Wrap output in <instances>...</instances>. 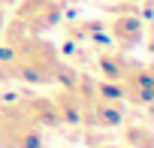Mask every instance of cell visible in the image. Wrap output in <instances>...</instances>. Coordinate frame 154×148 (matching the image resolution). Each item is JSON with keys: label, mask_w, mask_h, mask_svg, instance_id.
Wrapping results in <instances>:
<instances>
[{"label": "cell", "mask_w": 154, "mask_h": 148, "mask_svg": "<svg viewBox=\"0 0 154 148\" xmlns=\"http://www.w3.org/2000/svg\"><path fill=\"white\" fill-rule=\"evenodd\" d=\"M82 124H91V127H118L124 124V100H106V97H94L91 106L85 109V118Z\"/></svg>", "instance_id": "4"}, {"label": "cell", "mask_w": 154, "mask_h": 148, "mask_svg": "<svg viewBox=\"0 0 154 148\" xmlns=\"http://www.w3.org/2000/svg\"><path fill=\"white\" fill-rule=\"evenodd\" d=\"M124 148H154V136L148 124H127L124 127Z\"/></svg>", "instance_id": "7"}, {"label": "cell", "mask_w": 154, "mask_h": 148, "mask_svg": "<svg viewBox=\"0 0 154 148\" xmlns=\"http://www.w3.org/2000/svg\"><path fill=\"white\" fill-rule=\"evenodd\" d=\"M106 33H109V39L118 45V51H133V48L142 42V36H145V24H142L139 15L121 12V15H115V18L109 21Z\"/></svg>", "instance_id": "3"}, {"label": "cell", "mask_w": 154, "mask_h": 148, "mask_svg": "<svg viewBox=\"0 0 154 148\" xmlns=\"http://www.w3.org/2000/svg\"><path fill=\"white\" fill-rule=\"evenodd\" d=\"M97 63H100L103 82H121L127 76V69L133 66V60L127 57V51H103L97 57Z\"/></svg>", "instance_id": "6"}, {"label": "cell", "mask_w": 154, "mask_h": 148, "mask_svg": "<svg viewBox=\"0 0 154 148\" xmlns=\"http://www.w3.org/2000/svg\"><path fill=\"white\" fill-rule=\"evenodd\" d=\"M97 148H124V145H97Z\"/></svg>", "instance_id": "8"}, {"label": "cell", "mask_w": 154, "mask_h": 148, "mask_svg": "<svg viewBox=\"0 0 154 148\" xmlns=\"http://www.w3.org/2000/svg\"><path fill=\"white\" fill-rule=\"evenodd\" d=\"M18 106H21V112H24L36 127H42V130H48V127H57V124H60V118H57V109H54L51 97H21V100H18Z\"/></svg>", "instance_id": "5"}, {"label": "cell", "mask_w": 154, "mask_h": 148, "mask_svg": "<svg viewBox=\"0 0 154 148\" xmlns=\"http://www.w3.org/2000/svg\"><path fill=\"white\" fill-rule=\"evenodd\" d=\"M121 85V94H124V103L130 106H139V109H148L151 100H154V76H151V66L148 63H136L127 69V76L118 82Z\"/></svg>", "instance_id": "2"}, {"label": "cell", "mask_w": 154, "mask_h": 148, "mask_svg": "<svg viewBox=\"0 0 154 148\" xmlns=\"http://www.w3.org/2000/svg\"><path fill=\"white\" fill-rule=\"evenodd\" d=\"M60 15H63L60 0H21V3L15 6V15H12V18H15L27 33L42 36L45 30L57 27Z\"/></svg>", "instance_id": "1"}]
</instances>
